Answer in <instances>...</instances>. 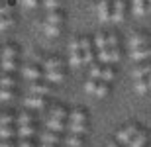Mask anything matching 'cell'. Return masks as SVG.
<instances>
[{
    "mask_svg": "<svg viewBox=\"0 0 151 147\" xmlns=\"http://www.w3.org/2000/svg\"><path fill=\"white\" fill-rule=\"evenodd\" d=\"M139 130L141 128L137 124H126L124 128H120V130L116 131V139L120 143H124V145H129V141L139 133Z\"/></svg>",
    "mask_w": 151,
    "mask_h": 147,
    "instance_id": "1",
    "label": "cell"
},
{
    "mask_svg": "<svg viewBox=\"0 0 151 147\" xmlns=\"http://www.w3.org/2000/svg\"><path fill=\"white\" fill-rule=\"evenodd\" d=\"M120 49L118 47H114V49H102V51H96V59H98V63L100 65H112V63L120 61Z\"/></svg>",
    "mask_w": 151,
    "mask_h": 147,
    "instance_id": "2",
    "label": "cell"
},
{
    "mask_svg": "<svg viewBox=\"0 0 151 147\" xmlns=\"http://www.w3.org/2000/svg\"><path fill=\"white\" fill-rule=\"evenodd\" d=\"M96 14L100 18V22H110V18H112V0H98Z\"/></svg>",
    "mask_w": 151,
    "mask_h": 147,
    "instance_id": "3",
    "label": "cell"
},
{
    "mask_svg": "<svg viewBox=\"0 0 151 147\" xmlns=\"http://www.w3.org/2000/svg\"><path fill=\"white\" fill-rule=\"evenodd\" d=\"M28 92L29 94H34V96H47L51 92V86L47 85V82H39V80H35V82H29L28 85Z\"/></svg>",
    "mask_w": 151,
    "mask_h": 147,
    "instance_id": "4",
    "label": "cell"
},
{
    "mask_svg": "<svg viewBox=\"0 0 151 147\" xmlns=\"http://www.w3.org/2000/svg\"><path fill=\"white\" fill-rule=\"evenodd\" d=\"M151 43V35H145V34H135L129 37V49H141V47H149Z\"/></svg>",
    "mask_w": 151,
    "mask_h": 147,
    "instance_id": "5",
    "label": "cell"
},
{
    "mask_svg": "<svg viewBox=\"0 0 151 147\" xmlns=\"http://www.w3.org/2000/svg\"><path fill=\"white\" fill-rule=\"evenodd\" d=\"M126 18V2L124 0H112V18L110 22H122Z\"/></svg>",
    "mask_w": 151,
    "mask_h": 147,
    "instance_id": "6",
    "label": "cell"
},
{
    "mask_svg": "<svg viewBox=\"0 0 151 147\" xmlns=\"http://www.w3.org/2000/svg\"><path fill=\"white\" fill-rule=\"evenodd\" d=\"M39 139H41V143L43 145H63V137L59 136V133H55V131H43V133H39Z\"/></svg>",
    "mask_w": 151,
    "mask_h": 147,
    "instance_id": "7",
    "label": "cell"
},
{
    "mask_svg": "<svg viewBox=\"0 0 151 147\" xmlns=\"http://www.w3.org/2000/svg\"><path fill=\"white\" fill-rule=\"evenodd\" d=\"M20 49L16 45H4L0 49V61H18Z\"/></svg>",
    "mask_w": 151,
    "mask_h": 147,
    "instance_id": "8",
    "label": "cell"
},
{
    "mask_svg": "<svg viewBox=\"0 0 151 147\" xmlns=\"http://www.w3.org/2000/svg\"><path fill=\"white\" fill-rule=\"evenodd\" d=\"M22 75H24V77H26L28 80L35 82V80H39L45 73L37 67V65H28V67H24V69H22Z\"/></svg>",
    "mask_w": 151,
    "mask_h": 147,
    "instance_id": "9",
    "label": "cell"
},
{
    "mask_svg": "<svg viewBox=\"0 0 151 147\" xmlns=\"http://www.w3.org/2000/svg\"><path fill=\"white\" fill-rule=\"evenodd\" d=\"M151 75V63H139L137 67L132 71V79L134 80H139V79H147Z\"/></svg>",
    "mask_w": 151,
    "mask_h": 147,
    "instance_id": "10",
    "label": "cell"
},
{
    "mask_svg": "<svg viewBox=\"0 0 151 147\" xmlns=\"http://www.w3.org/2000/svg\"><path fill=\"white\" fill-rule=\"evenodd\" d=\"M24 104L32 110H41L45 106V98L43 96H34V94H28V96H24Z\"/></svg>",
    "mask_w": 151,
    "mask_h": 147,
    "instance_id": "11",
    "label": "cell"
},
{
    "mask_svg": "<svg viewBox=\"0 0 151 147\" xmlns=\"http://www.w3.org/2000/svg\"><path fill=\"white\" fill-rule=\"evenodd\" d=\"M132 61H143L145 63L147 59H151V45L149 47H141V49H134L132 55H129Z\"/></svg>",
    "mask_w": 151,
    "mask_h": 147,
    "instance_id": "12",
    "label": "cell"
},
{
    "mask_svg": "<svg viewBox=\"0 0 151 147\" xmlns=\"http://www.w3.org/2000/svg\"><path fill=\"white\" fill-rule=\"evenodd\" d=\"M35 133H37V128H35L34 124H32V125H20V128H16V136L20 137V139H29V137H34Z\"/></svg>",
    "mask_w": 151,
    "mask_h": 147,
    "instance_id": "13",
    "label": "cell"
},
{
    "mask_svg": "<svg viewBox=\"0 0 151 147\" xmlns=\"http://www.w3.org/2000/svg\"><path fill=\"white\" fill-rule=\"evenodd\" d=\"M63 59H59V57H47L43 61V69L45 71H63Z\"/></svg>",
    "mask_w": 151,
    "mask_h": 147,
    "instance_id": "14",
    "label": "cell"
},
{
    "mask_svg": "<svg viewBox=\"0 0 151 147\" xmlns=\"http://www.w3.org/2000/svg\"><path fill=\"white\" fill-rule=\"evenodd\" d=\"M18 79L10 73H0V88H16Z\"/></svg>",
    "mask_w": 151,
    "mask_h": 147,
    "instance_id": "15",
    "label": "cell"
},
{
    "mask_svg": "<svg viewBox=\"0 0 151 147\" xmlns=\"http://www.w3.org/2000/svg\"><path fill=\"white\" fill-rule=\"evenodd\" d=\"M86 120H88V116H86V112L81 110V108L69 112V122H73V124H86Z\"/></svg>",
    "mask_w": 151,
    "mask_h": 147,
    "instance_id": "16",
    "label": "cell"
},
{
    "mask_svg": "<svg viewBox=\"0 0 151 147\" xmlns=\"http://www.w3.org/2000/svg\"><path fill=\"white\" fill-rule=\"evenodd\" d=\"M63 145L65 147H83L84 139L81 136H75V133H69V136L63 137Z\"/></svg>",
    "mask_w": 151,
    "mask_h": 147,
    "instance_id": "17",
    "label": "cell"
},
{
    "mask_svg": "<svg viewBox=\"0 0 151 147\" xmlns=\"http://www.w3.org/2000/svg\"><path fill=\"white\" fill-rule=\"evenodd\" d=\"M45 124H47V130H49V131H55V133H59V131H67V124L61 122V120L49 118Z\"/></svg>",
    "mask_w": 151,
    "mask_h": 147,
    "instance_id": "18",
    "label": "cell"
},
{
    "mask_svg": "<svg viewBox=\"0 0 151 147\" xmlns=\"http://www.w3.org/2000/svg\"><path fill=\"white\" fill-rule=\"evenodd\" d=\"M47 24H53V26H61L63 28V22H65V14L61 10H55V12H49L47 14Z\"/></svg>",
    "mask_w": 151,
    "mask_h": 147,
    "instance_id": "19",
    "label": "cell"
},
{
    "mask_svg": "<svg viewBox=\"0 0 151 147\" xmlns=\"http://www.w3.org/2000/svg\"><path fill=\"white\" fill-rule=\"evenodd\" d=\"M67 131L69 133H75V136L88 133V124H73V122H69L67 124Z\"/></svg>",
    "mask_w": 151,
    "mask_h": 147,
    "instance_id": "20",
    "label": "cell"
},
{
    "mask_svg": "<svg viewBox=\"0 0 151 147\" xmlns=\"http://www.w3.org/2000/svg\"><path fill=\"white\" fill-rule=\"evenodd\" d=\"M34 122H35V118H34V114H32V112H20L16 116L18 128H20V125H32Z\"/></svg>",
    "mask_w": 151,
    "mask_h": 147,
    "instance_id": "21",
    "label": "cell"
},
{
    "mask_svg": "<svg viewBox=\"0 0 151 147\" xmlns=\"http://www.w3.org/2000/svg\"><path fill=\"white\" fill-rule=\"evenodd\" d=\"M51 116L49 118H55V120H61V122H65V120H69V112L65 110L63 106H53L51 108Z\"/></svg>",
    "mask_w": 151,
    "mask_h": 147,
    "instance_id": "22",
    "label": "cell"
},
{
    "mask_svg": "<svg viewBox=\"0 0 151 147\" xmlns=\"http://www.w3.org/2000/svg\"><path fill=\"white\" fill-rule=\"evenodd\" d=\"M132 10L135 16H143L147 12V0H132Z\"/></svg>",
    "mask_w": 151,
    "mask_h": 147,
    "instance_id": "23",
    "label": "cell"
},
{
    "mask_svg": "<svg viewBox=\"0 0 151 147\" xmlns=\"http://www.w3.org/2000/svg\"><path fill=\"white\" fill-rule=\"evenodd\" d=\"M16 136V128L14 125H0V141H8Z\"/></svg>",
    "mask_w": 151,
    "mask_h": 147,
    "instance_id": "24",
    "label": "cell"
},
{
    "mask_svg": "<svg viewBox=\"0 0 151 147\" xmlns=\"http://www.w3.org/2000/svg\"><path fill=\"white\" fill-rule=\"evenodd\" d=\"M106 37H108V34H102V32H98V34L94 35V41H92V45L96 47V51H102V49H106V47H108Z\"/></svg>",
    "mask_w": 151,
    "mask_h": 147,
    "instance_id": "25",
    "label": "cell"
},
{
    "mask_svg": "<svg viewBox=\"0 0 151 147\" xmlns=\"http://www.w3.org/2000/svg\"><path fill=\"white\" fill-rule=\"evenodd\" d=\"M145 141H147V131L145 130H139V133L129 141L128 147H143V145H145Z\"/></svg>",
    "mask_w": 151,
    "mask_h": 147,
    "instance_id": "26",
    "label": "cell"
},
{
    "mask_svg": "<svg viewBox=\"0 0 151 147\" xmlns=\"http://www.w3.org/2000/svg\"><path fill=\"white\" fill-rule=\"evenodd\" d=\"M45 77L49 82H63L65 80V71H45Z\"/></svg>",
    "mask_w": 151,
    "mask_h": 147,
    "instance_id": "27",
    "label": "cell"
},
{
    "mask_svg": "<svg viewBox=\"0 0 151 147\" xmlns=\"http://www.w3.org/2000/svg\"><path fill=\"white\" fill-rule=\"evenodd\" d=\"M41 28H43L45 35H49V37H57V35H61V29H63L61 26H53V24H47V22H45Z\"/></svg>",
    "mask_w": 151,
    "mask_h": 147,
    "instance_id": "28",
    "label": "cell"
},
{
    "mask_svg": "<svg viewBox=\"0 0 151 147\" xmlns=\"http://www.w3.org/2000/svg\"><path fill=\"white\" fill-rule=\"evenodd\" d=\"M18 67H20L18 61H0V73H10L12 75Z\"/></svg>",
    "mask_w": 151,
    "mask_h": 147,
    "instance_id": "29",
    "label": "cell"
},
{
    "mask_svg": "<svg viewBox=\"0 0 151 147\" xmlns=\"http://www.w3.org/2000/svg\"><path fill=\"white\" fill-rule=\"evenodd\" d=\"M134 90H135V94H145L147 90H151V88H149V82H147V79L135 80V82H134Z\"/></svg>",
    "mask_w": 151,
    "mask_h": 147,
    "instance_id": "30",
    "label": "cell"
},
{
    "mask_svg": "<svg viewBox=\"0 0 151 147\" xmlns=\"http://www.w3.org/2000/svg\"><path fill=\"white\" fill-rule=\"evenodd\" d=\"M16 98V88H0V102H12Z\"/></svg>",
    "mask_w": 151,
    "mask_h": 147,
    "instance_id": "31",
    "label": "cell"
},
{
    "mask_svg": "<svg viewBox=\"0 0 151 147\" xmlns=\"http://www.w3.org/2000/svg\"><path fill=\"white\" fill-rule=\"evenodd\" d=\"M102 65L98 61L94 63V65H90V71H88V75H90V79H94V80H100L102 79Z\"/></svg>",
    "mask_w": 151,
    "mask_h": 147,
    "instance_id": "32",
    "label": "cell"
},
{
    "mask_svg": "<svg viewBox=\"0 0 151 147\" xmlns=\"http://www.w3.org/2000/svg\"><path fill=\"white\" fill-rule=\"evenodd\" d=\"M43 8H47L49 12H55V10H61L63 6V0H41Z\"/></svg>",
    "mask_w": 151,
    "mask_h": 147,
    "instance_id": "33",
    "label": "cell"
},
{
    "mask_svg": "<svg viewBox=\"0 0 151 147\" xmlns=\"http://www.w3.org/2000/svg\"><path fill=\"white\" fill-rule=\"evenodd\" d=\"M116 77V71H114L110 65H104V69H102V82H110V80Z\"/></svg>",
    "mask_w": 151,
    "mask_h": 147,
    "instance_id": "34",
    "label": "cell"
},
{
    "mask_svg": "<svg viewBox=\"0 0 151 147\" xmlns=\"http://www.w3.org/2000/svg\"><path fill=\"white\" fill-rule=\"evenodd\" d=\"M69 63H71L73 67H81V65H84V61H83V51L71 53V55H69Z\"/></svg>",
    "mask_w": 151,
    "mask_h": 147,
    "instance_id": "35",
    "label": "cell"
},
{
    "mask_svg": "<svg viewBox=\"0 0 151 147\" xmlns=\"http://www.w3.org/2000/svg\"><path fill=\"white\" fill-rule=\"evenodd\" d=\"M108 92H110V86H108V82H102V80H98V86H96V96L98 98H104L108 96Z\"/></svg>",
    "mask_w": 151,
    "mask_h": 147,
    "instance_id": "36",
    "label": "cell"
},
{
    "mask_svg": "<svg viewBox=\"0 0 151 147\" xmlns=\"http://www.w3.org/2000/svg\"><path fill=\"white\" fill-rule=\"evenodd\" d=\"M12 124H16V116L10 112H6V114H0V125H12Z\"/></svg>",
    "mask_w": 151,
    "mask_h": 147,
    "instance_id": "37",
    "label": "cell"
},
{
    "mask_svg": "<svg viewBox=\"0 0 151 147\" xmlns=\"http://www.w3.org/2000/svg\"><path fill=\"white\" fill-rule=\"evenodd\" d=\"M14 12V6L8 4V2H0V18H6V16H12Z\"/></svg>",
    "mask_w": 151,
    "mask_h": 147,
    "instance_id": "38",
    "label": "cell"
},
{
    "mask_svg": "<svg viewBox=\"0 0 151 147\" xmlns=\"http://www.w3.org/2000/svg\"><path fill=\"white\" fill-rule=\"evenodd\" d=\"M83 61H84V65H88V67H90V65H94V63H96V53L92 49L84 51V53H83Z\"/></svg>",
    "mask_w": 151,
    "mask_h": 147,
    "instance_id": "39",
    "label": "cell"
},
{
    "mask_svg": "<svg viewBox=\"0 0 151 147\" xmlns=\"http://www.w3.org/2000/svg\"><path fill=\"white\" fill-rule=\"evenodd\" d=\"M12 26H14V16L0 18V32H4V29H10Z\"/></svg>",
    "mask_w": 151,
    "mask_h": 147,
    "instance_id": "40",
    "label": "cell"
},
{
    "mask_svg": "<svg viewBox=\"0 0 151 147\" xmlns=\"http://www.w3.org/2000/svg\"><path fill=\"white\" fill-rule=\"evenodd\" d=\"M96 86H98V80L88 79L86 82H84V92H88V94H94V92H96Z\"/></svg>",
    "mask_w": 151,
    "mask_h": 147,
    "instance_id": "41",
    "label": "cell"
},
{
    "mask_svg": "<svg viewBox=\"0 0 151 147\" xmlns=\"http://www.w3.org/2000/svg\"><path fill=\"white\" fill-rule=\"evenodd\" d=\"M78 39H81V51H90L92 49V39H90V37H78Z\"/></svg>",
    "mask_w": 151,
    "mask_h": 147,
    "instance_id": "42",
    "label": "cell"
},
{
    "mask_svg": "<svg viewBox=\"0 0 151 147\" xmlns=\"http://www.w3.org/2000/svg\"><path fill=\"white\" fill-rule=\"evenodd\" d=\"M106 43H108V49H114V47H118V37L114 34H108Z\"/></svg>",
    "mask_w": 151,
    "mask_h": 147,
    "instance_id": "43",
    "label": "cell"
},
{
    "mask_svg": "<svg viewBox=\"0 0 151 147\" xmlns=\"http://www.w3.org/2000/svg\"><path fill=\"white\" fill-rule=\"evenodd\" d=\"M69 49H71V53H77V51H81V39H78V37L71 39V43H69Z\"/></svg>",
    "mask_w": 151,
    "mask_h": 147,
    "instance_id": "44",
    "label": "cell"
},
{
    "mask_svg": "<svg viewBox=\"0 0 151 147\" xmlns=\"http://www.w3.org/2000/svg\"><path fill=\"white\" fill-rule=\"evenodd\" d=\"M16 147H37L32 139H20V141L16 143Z\"/></svg>",
    "mask_w": 151,
    "mask_h": 147,
    "instance_id": "45",
    "label": "cell"
},
{
    "mask_svg": "<svg viewBox=\"0 0 151 147\" xmlns=\"http://www.w3.org/2000/svg\"><path fill=\"white\" fill-rule=\"evenodd\" d=\"M22 2L26 8H37L39 6V0H22Z\"/></svg>",
    "mask_w": 151,
    "mask_h": 147,
    "instance_id": "46",
    "label": "cell"
},
{
    "mask_svg": "<svg viewBox=\"0 0 151 147\" xmlns=\"http://www.w3.org/2000/svg\"><path fill=\"white\" fill-rule=\"evenodd\" d=\"M0 147H16V143L12 139H8V141H0Z\"/></svg>",
    "mask_w": 151,
    "mask_h": 147,
    "instance_id": "47",
    "label": "cell"
},
{
    "mask_svg": "<svg viewBox=\"0 0 151 147\" xmlns=\"http://www.w3.org/2000/svg\"><path fill=\"white\" fill-rule=\"evenodd\" d=\"M106 147H118V143H114V141H112V143H108Z\"/></svg>",
    "mask_w": 151,
    "mask_h": 147,
    "instance_id": "48",
    "label": "cell"
},
{
    "mask_svg": "<svg viewBox=\"0 0 151 147\" xmlns=\"http://www.w3.org/2000/svg\"><path fill=\"white\" fill-rule=\"evenodd\" d=\"M147 10L151 12V0H147Z\"/></svg>",
    "mask_w": 151,
    "mask_h": 147,
    "instance_id": "49",
    "label": "cell"
},
{
    "mask_svg": "<svg viewBox=\"0 0 151 147\" xmlns=\"http://www.w3.org/2000/svg\"><path fill=\"white\" fill-rule=\"evenodd\" d=\"M147 82H149V88H151V75H149V77H147Z\"/></svg>",
    "mask_w": 151,
    "mask_h": 147,
    "instance_id": "50",
    "label": "cell"
},
{
    "mask_svg": "<svg viewBox=\"0 0 151 147\" xmlns=\"http://www.w3.org/2000/svg\"><path fill=\"white\" fill-rule=\"evenodd\" d=\"M41 147H57V145H43V143H41Z\"/></svg>",
    "mask_w": 151,
    "mask_h": 147,
    "instance_id": "51",
    "label": "cell"
},
{
    "mask_svg": "<svg viewBox=\"0 0 151 147\" xmlns=\"http://www.w3.org/2000/svg\"><path fill=\"white\" fill-rule=\"evenodd\" d=\"M63 147H65V145H63Z\"/></svg>",
    "mask_w": 151,
    "mask_h": 147,
    "instance_id": "52",
    "label": "cell"
}]
</instances>
